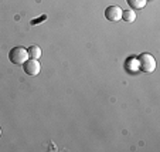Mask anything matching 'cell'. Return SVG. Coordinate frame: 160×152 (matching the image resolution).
Masks as SVG:
<instances>
[{"label": "cell", "instance_id": "obj_1", "mask_svg": "<svg viewBox=\"0 0 160 152\" xmlns=\"http://www.w3.org/2000/svg\"><path fill=\"white\" fill-rule=\"evenodd\" d=\"M138 61V67H139L140 71L143 73H153L154 68H156V60L152 54L149 53H142V54L138 55L136 58Z\"/></svg>", "mask_w": 160, "mask_h": 152}, {"label": "cell", "instance_id": "obj_2", "mask_svg": "<svg viewBox=\"0 0 160 152\" xmlns=\"http://www.w3.org/2000/svg\"><path fill=\"white\" fill-rule=\"evenodd\" d=\"M9 60H10V63L16 64V66H23L28 60L27 49H24V47H21V46L13 47L9 51Z\"/></svg>", "mask_w": 160, "mask_h": 152}, {"label": "cell", "instance_id": "obj_3", "mask_svg": "<svg viewBox=\"0 0 160 152\" xmlns=\"http://www.w3.org/2000/svg\"><path fill=\"white\" fill-rule=\"evenodd\" d=\"M23 70H24V73L27 74V76H37V74L41 71V66H40L38 60H33V58H28L27 61H26L24 64H23Z\"/></svg>", "mask_w": 160, "mask_h": 152}, {"label": "cell", "instance_id": "obj_4", "mask_svg": "<svg viewBox=\"0 0 160 152\" xmlns=\"http://www.w3.org/2000/svg\"><path fill=\"white\" fill-rule=\"evenodd\" d=\"M105 17L108 21L116 23V21L122 20V9L119 6H109L105 10Z\"/></svg>", "mask_w": 160, "mask_h": 152}, {"label": "cell", "instance_id": "obj_5", "mask_svg": "<svg viewBox=\"0 0 160 152\" xmlns=\"http://www.w3.org/2000/svg\"><path fill=\"white\" fill-rule=\"evenodd\" d=\"M27 53H28V58H33V60H38L40 57H41V49H40L38 46H30L27 49Z\"/></svg>", "mask_w": 160, "mask_h": 152}, {"label": "cell", "instance_id": "obj_6", "mask_svg": "<svg viewBox=\"0 0 160 152\" xmlns=\"http://www.w3.org/2000/svg\"><path fill=\"white\" fill-rule=\"evenodd\" d=\"M122 20L126 23H133L136 20V12L135 10H122Z\"/></svg>", "mask_w": 160, "mask_h": 152}, {"label": "cell", "instance_id": "obj_7", "mask_svg": "<svg viewBox=\"0 0 160 152\" xmlns=\"http://www.w3.org/2000/svg\"><path fill=\"white\" fill-rule=\"evenodd\" d=\"M126 2L132 7V10H139L146 6V0H126Z\"/></svg>", "mask_w": 160, "mask_h": 152}, {"label": "cell", "instance_id": "obj_8", "mask_svg": "<svg viewBox=\"0 0 160 152\" xmlns=\"http://www.w3.org/2000/svg\"><path fill=\"white\" fill-rule=\"evenodd\" d=\"M0 137H2V128H0Z\"/></svg>", "mask_w": 160, "mask_h": 152}]
</instances>
